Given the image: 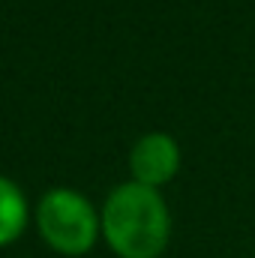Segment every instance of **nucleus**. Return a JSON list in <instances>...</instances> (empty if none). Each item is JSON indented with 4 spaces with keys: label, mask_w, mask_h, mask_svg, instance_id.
<instances>
[{
    "label": "nucleus",
    "mask_w": 255,
    "mask_h": 258,
    "mask_svg": "<svg viewBox=\"0 0 255 258\" xmlns=\"http://www.w3.org/2000/svg\"><path fill=\"white\" fill-rule=\"evenodd\" d=\"M102 237L120 258H159L171 237V213L159 189L120 183L105 198Z\"/></svg>",
    "instance_id": "nucleus-1"
},
{
    "label": "nucleus",
    "mask_w": 255,
    "mask_h": 258,
    "mask_svg": "<svg viewBox=\"0 0 255 258\" xmlns=\"http://www.w3.org/2000/svg\"><path fill=\"white\" fill-rule=\"evenodd\" d=\"M36 225L42 240L60 255H84L93 249L102 219L96 216L93 204L75 189H51L42 195L36 207Z\"/></svg>",
    "instance_id": "nucleus-2"
},
{
    "label": "nucleus",
    "mask_w": 255,
    "mask_h": 258,
    "mask_svg": "<svg viewBox=\"0 0 255 258\" xmlns=\"http://www.w3.org/2000/svg\"><path fill=\"white\" fill-rule=\"evenodd\" d=\"M129 168L135 183L159 189L180 168V144L168 132H147L129 150Z\"/></svg>",
    "instance_id": "nucleus-3"
},
{
    "label": "nucleus",
    "mask_w": 255,
    "mask_h": 258,
    "mask_svg": "<svg viewBox=\"0 0 255 258\" xmlns=\"http://www.w3.org/2000/svg\"><path fill=\"white\" fill-rule=\"evenodd\" d=\"M27 219H30V210H27L24 192L18 189V183L0 174V246L15 243L24 234Z\"/></svg>",
    "instance_id": "nucleus-4"
}]
</instances>
